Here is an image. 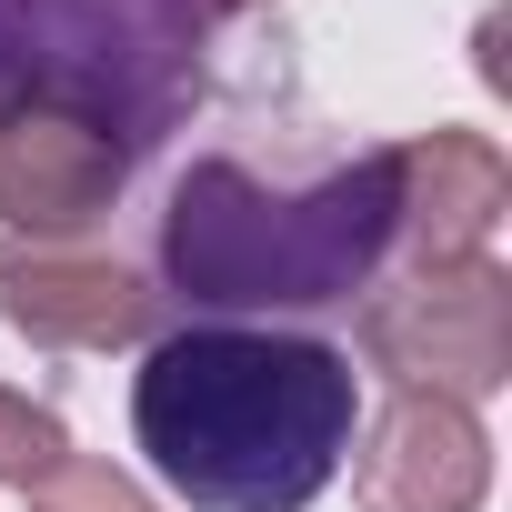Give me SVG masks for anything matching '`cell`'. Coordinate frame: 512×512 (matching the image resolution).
Instances as JSON below:
<instances>
[{"instance_id":"8","label":"cell","mask_w":512,"mask_h":512,"mask_svg":"<svg viewBox=\"0 0 512 512\" xmlns=\"http://www.w3.org/2000/svg\"><path fill=\"white\" fill-rule=\"evenodd\" d=\"M392 191H402L412 262H462L512 211V161L492 131H412V141H392Z\"/></svg>"},{"instance_id":"5","label":"cell","mask_w":512,"mask_h":512,"mask_svg":"<svg viewBox=\"0 0 512 512\" xmlns=\"http://www.w3.org/2000/svg\"><path fill=\"white\" fill-rule=\"evenodd\" d=\"M0 322H11L21 342H51V352H121V342H151L161 292L131 262L0 231Z\"/></svg>"},{"instance_id":"11","label":"cell","mask_w":512,"mask_h":512,"mask_svg":"<svg viewBox=\"0 0 512 512\" xmlns=\"http://www.w3.org/2000/svg\"><path fill=\"white\" fill-rule=\"evenodd\" d=\"M502 41H512V21H502V11H482L472 51H482V81H492V91H512V61H502Z\"/></svg>"},{"instance_id":"10","label":"cell","mask_w":512,"mask_h":512,"mask_svg":"<svg viewBox=\"0 0 512 512\" xmlns=\"http://www.w3.org/2000/svg\"><path fill=\"white\" fill-rule=\"evenodd\" d=\"M21 502H31V512H161V502H151L121 462H81V452H71L61 472H41Z\"/></svg>"},{"instance_id":"7","label":"cell","mask_w":512,"mask_h":512,"mask_svg":"<svg viewBox=\"0 0 512 512\" xmlns=\"http://www.w3.org/2000/svg\"><path fill=\"white\" fill-rule=\"evenodd\" d=\"M131 181V151L71 111H0V221L11 241H71L91 231Z\"/></svg>"},{"instance_id":"3","label":"cell","mask_w":512,"mask_h":512,"mask_svg":"<svg viewBox=\"0 0 512 512\" xmlns=\"http://www.w3.org/2000/svg\"><path fill=\"white\" fill-rule=\"evenodd\" d=\"M221 21V0H0V111H71L141 161L191 121Z\"/></svg>"},{"instance_id":"9","label":"cell","mask_w":512,"mask_h":512,"mask_svg":"<svg viewBox=\"0 0 512 512\" xmlns=\"http://www.w3.org/2000/svg\"><path fill=\"white\" fill-rule=\"evenodd\" d=\"M61 462H71V432H61V412L0 382V482H11V492H31V482H41V472H61Z\"/></svg>"},{"instance_id":"2","label":"cell","mask_w":512,"mask_h":512,"mask_svg":"<svg viewBox=\"0 0 512 512\" xmlns=\"http://www.w3.org/2000/svg\"><path fill=\"white\" fill-rule=\"evenodd\" d=\"M402 251L392 141L332 161L302 191H272L251 161L211 151L161 201V282L191 312H332L382 282Z\"/></svg>"},{"instance_id":"6","label":"cell","mask_w":512,"mask_h":512,"mask_svg":"<svg viewBox=\"0 0 512 512\" xmlns=\"http://www.w3.org/2000/svg\"><path fill=\"white\" fill-rule=\"evenodd\" d=\"M482 492H492V432L452 392H392V412L352 452L362 512H482Z\"/></svg>"},{"instance_id":"4","label":"cell","mask_w":512,"mask_h":512,"mask_svg":"<svg viewBox=\"0 0 512 512\" xmlns=\"http://www.w3.org/2000/svg\"><path fill=\"white\" fill-rule=\"evenodd\" d=\"M362 362L392 392H452L482 402L512 382V272L492 251L412 262L402 282L362 292Z\"/></svg>"},{"instance_id":"1","label":"cell","mask_w":512,"mask_h":512,"mask_svg":"<svg viewBox=\"0 0 512 512\" xmlns=\"http://www.w3.org/2000/svg\"><path fill=\"white\" fill-rule=\"evenodd\" d=\"M362 432V372L322 332L181 322L131 372V442L191 512H312Z\"/></svg>"},{"instance_id":"12","label":"cell","mask_w":512,"mask_h":512,"mask_svg":"<svg viewBox=\"0 0 512 512\" xmlns=\"http://www.w3.org/2000/svg\"><path fill=\"white\" fill-rule=\"evenodd\" d=\"M221 11H251V0H221Z\"/></svg>"}]
</instances>
